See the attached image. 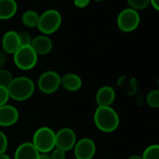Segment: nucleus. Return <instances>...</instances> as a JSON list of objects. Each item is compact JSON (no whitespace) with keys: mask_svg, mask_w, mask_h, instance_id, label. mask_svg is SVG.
<instances>
[{"mask_svg":"<svg viewBox=\"0 0 159 159\" xmlns=\"http://www.w3.org/2000/svg\"><path fill=\"white\" fill-rule=\"evenodd\" d=\"M115 91L110 86L101 87L96 96V101L98 107H110L115 99Z\"/></svg>","mask_w":159,"mask_h":159,"instance_id":"4468645a","label":"nucleus"},{"mask_svg":"<svg viewBox=\"0 0 159 159\" xmlns=\"http://www.w3.org/2000/svg\"><path fill=\"white\" fill-rule=\"evenodd\" d=\"M31 47L38 55H45L52 51V42L50 39V38H48L45 35H41L33 39Z\"/></svg>","mask_w":159,"mask_h":159,"instance_id":"ddd939ff","label":"nucleus"},{"mask_svg":"<svg viewBox=\"0 0 159 159\" xmlns=\"http://www.w3.org/2000/svg\"><path fill=\"white\" fill-rule=\"evenodd\" d=\"M62 24V16L56 10H48L39 15L37 28L43 35H51L57 31Z\"/></svg>","mask_w":159,"mask_h":159,"instance_id":"20e7f679","label":"nucleus"},{"mask_svg":"<svg viewBox=\"0 0 159 159\" xmlns=\"http://www.w3.org/2000/svg\"><path fill=\"white\" fill-rule=\"evenodd\" d=\"M12 75L9 70L4 68L0 69V86H4L8 88V86L12 82Z\"/></svg>","mask_w":159,"mask_h":159,"instance_id":"aec40b11","label":"nucleus"},{"mask_svg":"<svg viewBox=\"0 0 159 159\" xmlns=\"http://www.w3.org/2000/svg\"><path fill=\"white\" fill-rule=\"evenodd\" d=\"M158 86H159V78H158Z\"/></svg>","mask_w":159,"mask_h":159,"instance_id":"473e14b6","label":"nucleus"},{"mask_svg":"<svg viewBox=\"0 0 159 159\" xmlns=\"http://www.w3.org/2000/svg\"><path fill=\"white\" fill-rule=\"evenodd\" d=\"M91 0H74V5L75 7L79 8V9H84L86 8L89 4H90Z\"/></svg>","mask_w":159,"mask_h":159,"instance_id":"a878e982","label":"nucleus"},{"mask_svg":"<svg viewBox=\"0 0 159 159\" xmlns=\"http://www.w3.org/2000/svg\"><path fill=\"white\" fill-rule=\"evenodd\" d=\"M97 127L106 133L115 131L120 123L118 113L111 107H98L94 115Z\"/></svg>","mask_w":159,"mask_h":159,"instance_id":"f257e3e1","label":"nucleus"},{"mask_svg":"<svg viewBox=\"0 0 159 159\" xmlns=\"http://www.w3.org/2000/svg\"><path fill=\"white\" fill-rule=\"evenodd\" d=\"M18 11L15 0H0V20L12 18Z\"/></svg>","mask_w":159,"mask_h":159,"instance_id":"dca6fc26","label":"nucleus"},{"mask_svg":"<svg viewBox=\"0 0 159 159\" xmlns=\"http://www.w3.org/2000/svg\"><path fill=\"white\" fill-rule=\"evenodd\" d=\"M2 47L6 53L14 54L21 47L19 35L15 31H8L2 38Z\"/></svg>","mask_w":159,"mask_h":159,"instance_id":"9b49d317","label":"nucleus"},{"mask_svg":"<svg viewBox=\"0 0 159 159\" xmlns=\"http://www.w3.org/2000/svg\"><path fill=\"white\" fill-rule=\"evenodd\" d=\"M95 1H97V2H100V1H103V0H95Z\"/></svg>","mask_w":159,"mask_h":159,"instance_id":"2f4dec72","label":"nucleus"},{"mask_svg":"<svg viewBox=\"0 0 159 159\" xmlns=\"http://www.w3.org/2000/svg\"><path fill=\"white\" fill-rule=\"evenodd\" d=\"M32 143L40 153L52 152L55 148V132L50 127H40L35 132Z\"/></svg>","mask_w":159,"mask_h":159,"instance_id":"7ed1b4c3","label":"nucleus"},{"mask_svg":"<svg viewBox=\"0 0 159 159\" xmlns=\"http://www.w3.org/2000/svg\"><path fill=\"white\" fill-rule=\"evenodd\" d=\"M146 101H147V104L151 108L158 109L159 108V89L151 91L147 95Z\"/></svg>","mask_w":159,"mask_h":159,"instance_id":"6ab92c4d","label":"nucleus"},{"mask_svg":"<svg viewBox=\"0 0 159 159\" xmlns=\"http://www.w3.org/2000/svg\"><path fill=\"white\" fill-rule=\"evenodd\" d=\"M40 152L31 142H24L14 153V159H39Z\"/></svg>","mask_w":159,"mask_h":159,"instance_id":"f8f14e48","label":"nucleus"},{"mask_svg":"<svg viewBox=\"0 0 159 159\" xmlns=\"http://www.w3.org/2000/svg\"><path fill=\"white\" fill-rule=\"evenodd\" d=\"M127 3L131 9L135 11H140L146 9L150 5V0H127Z\"/></svg>","mask_w":159,"mask_h":159,"instance_id":"412c9836","label":"nucleus"},{"mask_svg":"<svg viewBox=\"0 0 159 159\" xmlns=\"http://www.w3.org/2000/svg\"><path fill=\"white\" fill-rule=\"evenodd\" d=\"M51 158L52 159H66V152L55 148L52 152Z\"/></svg>","mask_w":159,"mask_h":159,"instance_id":"393cba45","label":"nucleus"},{"mask_svg":"<svg viewBox=\"0 0 159 159\" xmlns=\"http://www.w3.org/2000/svg\"><path fill=\"white\" fill-rule=\"evenodd\" d=\"M150 4L153 7V9L159 11V0H150Z\"/></svg>","mask_w":159,"mask_h":159,"instance_id":"cd10ccee","label":"nucleus"},{"mask_svg":"<svg viewBox=\"0 0 159 159\" xmlns=\"http://www.w3.org/2000/svg\"><path fill=\"white\" fill-rule=\"evenodd\" d=\"M8 148V139L6 135L0 130V153H4Z\"/></svg>","mask_w":159,"mask_h":159,"instance_id":"b1692460","label":"nucleus"},{"mask_svg":"<svg viewBox=\"0 0 159 159\" xmlns=\"http://www.w3.org/2000/svg\"><path fill=\"white\" fill-rule=\"evenodd\" d=\"M19 119V112L17 109L11 105H4L0 107V125L11 126L17 123Z\"/></svg>","mask_w":159,"mask_h":159,"instance_id":"9d476101","label":"nucleus"},{"mask_svg":"<svg viewBox=\"0 0 159 159\" xmlns=\"http://www.w3.org/2000/svg\"><path fill=\"white\" fill-rule=\"evenodd\" d=\"M0 159H11V157L4 152V153H0Z\"/></svg>","mask_w":159,"mask_h":159,"instance_id":"c756f323","label":"nucleus"},{"mask_svg":"<svg viewBox=\"0 0 159 159\" xmlns=\"http://www.w3.org/2000/svg\"><path fill=\"white\" fill-rule=\"evenodd\" d=\"M10 98L16 101H24L32 97L35 91V84L27 77H17L12 80L8 86Z\"/></svg>","mask_w":159,"mask_h":159,"instance_id":"f03ea898","label":"nucleus"},{"mask_svg":"<svg viewBox=\"0 0 159 159\" xmlns=\"http://www.w3.org/2000/svg\"><path fill=\"white\" fill-rule=\"evenodd\" d=\"M74 153L77 159H92L96 153V144L91 139H82L76 142Z\"/></svg>","mask_w":159,"mask_h":159,"instance_id":"1a4fd4ad","label":"nucleus"},{"mask_svg":"<svg viewBox=\"0 0 159 159\" xmlns=\"http://www.w3.org/2000/svg\"><path fill=\"white\" fill-rule=\"evenodd\" d=\"M142 159H159V144L148 146L141 155Z\"/></svg>","mask_w":159,"mask_h":159,"instance_id":"a211bd4d","label":"nucleus"},{"mask_svg":"<svg viewBox=\"0 0 159 159\" xmlns=\"http://www.w3.org/2000/svg\"><path fill=\"white\" fill-rule=\"evenodd\" d=\"M140 17L137 11L125 9L122 11L117 17V25L123 32H132L139 25Z\"/></svg>","mask_w":159,"mask_h":159,"instance_id":"423d86ee","label":"nucleus"},{"mask_svg":"<svg viewBox=\"0 0 159 159\" xmlns=\"http://www.w3.org/2000/svg\"><path fill=\"white\" fill-rule=\"evenodd\" d=\"M10 98H11L9 95L8 88L4 86H0V107L6 105Z\"/></svg>","mask_w":159,"mask_h":159,"instance_id":"5701e85b","label":"nucleus"},{"mask_svg":"<svg viewBox=\"0 0 159 159\" xmlns=\"http://www.w3.org/2000/svg\"><path fill=\"white\" fill-rule=\"evenodd\" d=\"M19 35V39H20V44L21 46H31L33 39L31 38V35L26 32V31H22L18 33Z\"/></svg>","mask_w":159,"mask_h":159,"instance_id":"4be33fe9","label":"nucleus"},{"mask_svg":"<svg viewBox=\"0 0 159 159\" xmlns=\"http://www.w3.org/2000/svg\"><path fill=\"white\" fill-rule=\"evenodd\" d=\"M14 64L22 70L32 69L38 62V54L31 46H21L13 54Z\"/></svg>","mask_w":159,"mask_h":159,"instance_id":"39448f33","label":"nucleus"},{"mask_svg":"<svg viewBox=\"0 0 159 159\" xmlns=\"http://www.w3.org/2000/svg\"><path fill=\"white\" fill-rule=\"evenodd\" d=\"M77 142V136L74 130L68 127L60 129L55 133V147L64 152L74 148Z\"/></svg>","mask_w":159,"mask_h":159,"instance_id":"6e6552de","label":"nucleus"},{"mask_svg":"<svg viewBox=\"0 0 159 159\" xmlns=\"http://www.w3.org/2000/svg\"><path fill=\"white\" fill-rule=\"evenodd\" d=\"M75 159H77V158H75Z\"/></svg>","mask_w":159,"mask_h":159,"instance_id":"72a5a7b5","label":"nucleus"},{"mask_svg":"<svg viewBox=\"0 0 159 159\" xmlns=\"http://www.w3.org/2000/svg\"><path fill=\"white\" fill-rule=\"evenodd\" d=\"M61 84L64 86L66 90L70 92H76L81 89L83 83H82V79L77 74L68 73L61 78Z\"/></svg>","mask_w":159,"mask_h":159,"instance_id":"2eb2a0df","label":"nucleus"},{"mask_svg":"<svg viewBox=\"0 0 159 159\" xmlns=\"http://www.w3.org/2000/svg\"><path fill=\"white\" fill-rule=\"evenodd\" d=\"M39 20V15L35 11H26L23 16H22V22L23 24L30 28L37 27Z\"/></svg>","mask_w":159,"mask_h":159,"instance_id":"f3484780","label":"nucleus"},{"mask_svg":"<svg viewBox=\"0 0 159 159\" xmlns=\"http://www.w3.org/2000/svg\"><path fill=\"white\" fill-rule=\"evenodd\" d=\"M128 159H142V157L140 155H132Z\"/></svg>","mask_w":159,"mask_h":159,"instance_id":"7c9ffc66","label":"nucleus"},{"mask_svg":"<svg viewBox=\"0 0 159 159\" xmlns=\"http://www.w3.org/2000/svg\"><path fill=\"white\" fill-rule=\"evenodd\" d=\"M39 159H52V158H51V155H49L47 153H40Z\"/></svg>","mask_w":159,"mask_h":159,"instance_id":"c85d7f7f","label":"nucleus"},{"mask_svg":"<svg viewBox=\"0 0 159 159\" xmlns=\"http://www.w3.org/2000/svg\"><path fill=\"white\" fill-rule=\"evenodd\" d=\"M38 85L42 93L52 94L61 85V77L55 71H46L40 75Z\"/></svg>","mask_w":159,"mask_h":159,"instance_id":"0eeeda50","label":"nucleus"},{"mask_svg":"<svg viewBox=\"0 0 159 159\" xmlns=\"http://www.w3.org/2000/svg\"><path fill=\"white\" fill-rule=\"evenodd\" d=\"M7 63V54L5 52H0V69H2Z\"/></svg>","mask_w":159,"mask_h":159,"instance_id":"bb28decb","label":"nucleus"}]
</instances>
